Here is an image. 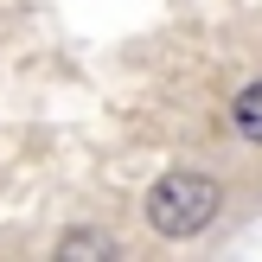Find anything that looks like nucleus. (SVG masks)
<instances>
[{
  "mask_svg": "<svg viewBox=\"0 0 262 262\" xmlns=\"http://www.w3.org/2000/svg\"><path fill=\"white\" fill-rule=\"evenodd\" d=\"M217 186L205 173H166L160 186L147 192V224L160 230V237H199L205 224L217 217Z\"/></svg>",
  "mask_w": 262,
  "mask_h": 262,
  "instance_id": "nucleus-1",
  "label": "nucleus"
},
{
  "mask_svg": "<svg viewBox=\"0 0 262 262\" xmlns=\"http://www.w3.org/2000/svg\"><path fill=\"white\" fill-rule=\"evenodd\" d=\"M58 256H102V262H109L115 256V237H102V230H71V237H58Z\"/></svg>",
  "mask_w": 262,
  "mask_h": 262,
  "instance_id": "nucleus-2",
  "label": "nucleus"
},
{
  "mask_svg": "<svg viewBox=\"0 0 262 262\" xmlns=\"http://www.w3.org/2000/svg\"><path fill=\"white\" fill-rule=\"evenodd\" d=\"M230 115H237V128H243V135H250L256 147H262V83H250V90H243Z\"/></svg>",
  "mask_w": 262,
  "mask_h": 262,
  "instance_id": "nucleus-3",
  "label": "nucleus"
}]
</instances>
